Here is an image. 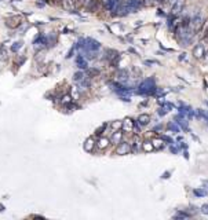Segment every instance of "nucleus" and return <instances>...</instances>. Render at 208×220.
I'll return each instance as SVG.
<instances>
[{
    "label": "nucleus",
    "instance_id": "cd10ccee",
    "mask_svg": "<svg viewBox=\"0 0 208 220\" xmlns=\"http://www.w3.org/2000/svg\"><path fill=\"white\" fill-rule=\"evenodd\" d=\"M120 59H121V54H117L116 57H114L113 59L110 61V65H112L113 68H116V66H117V63H119V62H120Z\"/></svg>",
    "mask_w": 208,
    "mask_h": 220
},
{
    "label": "nucleus",
    "instance_id": "ddd939ff",
    "mask_svg": "<svg viewBox=\"0 0 208 220\" xmlns=\"http://www.w3.org/2000/svg\"><path fill=\"white\" fill-rule=\"evenodd\" d=\"M167 131L172 133H179L181 132V127H179V124L176 121H169L167 124Z\"/></svg>",
    "mask_w": 208,
    "mask_h": 220
},
{
    "label": "nucleus",
    "instance_id": "9b49d317",
    "mask_svg": "<svg viewBox=\"0 0 208 220\" xmlns=\"http://www.w3.org/2000/svg\"><path fill=\"white\" fill-rule=\"evenodd\" d=\"M134 127H135V124H134V121L131 118H126L123 121V129L124 132H133L134 131Z\"/></svg>",
    "mask_w": 208,
    "mask_h": 220
},
{
    "label": "nucleus",
    "instance_id": "de8ad7c7",
    "mask_svg": "<svg viewBox=\"0 0 208 220\" xmlns=\"http://www.w3.org/2000/svg\"><path fill=\"white\" fill-rule=\"evenodd\" d=\"M174 2H175V0H174Z\"/></svg>",
    "mask_w": 208,
    "mask_h": 220
},
{
    "label": "nucleus",
    "instance_id": "2eb2a0df",
    "mask_svg": "<svg viewBox=\"0 0 208 220\" xmlns=\"http://www.w3.org/2000/svg\"><path fill=\"white\" fill-rule=\"evenodd\" d=\"M182 8H183V3H182V2H175L174 6H172V10H171L172 15H176V14H179V12L182 11Z\"/></svg>",
    "mask_w": 208,
    "mask_h": 220
},
{
    "label": "nucleus",
    "instance_id": "423d86ee",
    "mask_svg": "<svg viewBox=\"0 0 208 220\" xmlns=\"http://www.w3.org/2000/svg\"><path fill=\"white\" fill-rule=\"evenodd\" d=\"M123 135H124V131L123 129H117V131H113L112 136H110V143L117 146L120 142H123Z\"/></svg>",
    "mask_w": 208,
    "mask_h": 220
},
{
    "label": "nucleus",
    "instance_id": "bb28decb",
    "mask_svg": "<svg viewBox=\"0 0 208 220\" xmlns=\"http://www.w3.org/2000/svg\"><path fill=\"white\" fill-rule=\"evenodd\" d=\"M22 47V41H15V43L11 46V51L13 52H18V50Z\"/></svg>",
    "mask_w": 208,
    "mask_h": 220
},
{
    "label": "nucleus",
    "instance_id": "4c0bfd02",
    "mask_svg": "<svg viewBox=\"0 0 208 220\" xmlns=\"http://www.w3.org/2000/svg\"><path fill=\"white\" fill-rule=\"evenodd\" d=\"M169 178V172L167 171V172H164V173L161 175V179H168Z\"/></svg>",
    "mask_w": 208,
    "mask_h": 220
},
{
    "label": "nucleus",
    "instance_id": "ea45409f",
    "mask_svg": "<svg viewBox=\"0 0 208 220\" xmlns=\"http://www.w3.org/2000/svg\"><path fill=\"white\" fill-rule=\"evenodd\" d=\"M186 59V54H181V57H179V61H183Z\"/></svg>",
    "mask_w": 208,
    "mask_h": 220
},
{
    "label": "nucleus",
    "instance_id": "a18cd8bd",
    "mask_svg": "<svg viewBox=\"0 0 208 220\" xmlns=\"http://www.w3.org/2000/svg\"><path fill=\"white\" fill-rule=\"evenodd\" d=\"M207 122H208V116H207Z\"/></svg>",
    "mask_w": 208,
    "mask_h": 220
},
{
    "label": "nucleus",
    "instance_id": "f704fd0d",
    "mask_svg": "<svg viewBox=\"0 0 208 220\" xmlns=\"http://www.w3.org/2000/svg\"><path fill=\"white\" fill-rule=\"evenodd\" d=\"M161 139L164 140V142H167V143H174V140H172L168 135H161Z\"/></svg>",
    "mask_w": 208,
    "mask_h": 220
},
{
    "label": "nucleus",
    "instance_id": "9d476101",
    "mask_svg": "<svg viewBox=\"0 0 208 220\" xmlns=\"http://www.w3.org/2000/svg\"><path fill=\"white\" fill-rule=\"evenodd\" d=\"M193 55H195V58H203L205 55V48H204L203 44H197L193 48Z\"/></svg>",
    "mask_w": 208,
    "mask_h": 220
},
{
    "label": "nucleus",
    "instance_id": "72a5a7b5",
    "mask_svg": "<svg viewBox=\"0 0 208 220\" xmlns=\"http://www.w3.org/2000/svg\"><path fill=\"white\" fill-rule=\"evenodd\" d=\"M167 112H168V110L165 109V108H160V109H159V116H160V117H164L165 114H167Z\"/></svg>",
    "mask_w": 208,
    "mask_h": 220
},
{
    "label": "nucleus",
    "instance_id": "4be33fe9",
    "mask_svg": "<svg viewBox=\"0 0 208 220\" xmlns=\"http://www.w3.org/2000/svg\"><path fill=\"white\" fill-rule=\"evenodd\" d=\"M61 103H62L64 106H66V105H69V103H72V96L69 95V94L62 95V96H61Z\"/></svg>",
    "mask_w": 208,
    "mask_h": 220
},
{
    "label": "nucleus",
    "instance_id": "dca6fc26",
    "mask_svg": "<svg viewBox=\"0 0 208 220\" xmlns=\"http://www.w3.org/2000/svg\"><path fill=\"white\" fill-rule=\"evenodd\" d=\"M86 74H87V77H90V78L96 77V76L99 74V69H96V68H88L87 70H86Z\"/></svg>",
    "mask_w": 208,
    "mask_h": 220
},
{
    "label": "nucleus",
    "instance_id": "aec40b11",
    "mask_svg": "<svg viewBox=\"0 0 208 220\" xmlns=\"http://www.w3.org/2000/svg\"><path fill=\"white\" fill-rule=\"evenodd\" d=\"M84 77H86L84 72H83L81 69H80V70H79V72H76V73L73 74V81H76V82H80V81H81Z\"/></svg>",
    "mask_w": 208,
    "mask_h": 220
},
{
    "label": "nucleus",
    "instance_id": "c756f323",
    "mask_svg": "<svg viewBox=\"0 0 208 220\" xmlns=\"http://www.w3.org/2000/svg\"><path fill=\"white\" fill-rule=\"evenodd\" d=\"M143 63L146 65V66H152V65H160V62L154 61V59H146V61H143Z\"/></svg>",
    "mask_w": 208,
    "mask_h": 220
},
{
    "label": "nucleus",
    "instance_id": "7ed1b4c3",
    "mask_svg": "<svg viewBox=\"0 0 208 220\" xmlns=\"http://www.w3.org/2000/svg\"><path fill=\"white\" fill-rule=\"evenodd\" d=\"M131 150H133V144L128 142H120L116 146V154L119 156H126V154H130Z\"/></svg>",
    "mask_w": 208,
    "mask_h": 220
},
{
    "label": "nucleus",
    "instance_id": "f03ea898",
    "mask_svg": "<svg viewBox=\"0 0 208 220\" xmlns=\"http://www.w3.org/2000/svg\"><path fill=\"white\" fill-rule=\"evenodd\" d=\"M205 25V18L200 14H196V15L192 17V22H190V28H192L195 32H199V30L203 29V26Z\"/></svg>",
    "mask_w": 208,
    "mask_h": 220
},
{
    "label": "nucleus",
    "instance_id": "6e6552de",
    "mask_svg": "<svg viewBox=\"0 0 208 220\" xmlns=\"http://www.w3.org/2000/svg\"><path fill=\"white\" fill-rule=\"evenodd\" d=\"M84 151L86 153H92V151L95 150V147H96V143H95V140H94V138H88V139H86V142H84Z\"/></svg>",
    "mask_w": 208,
    "mask_h": 220
},
{
    "label": "nucleus",
    "instance_id": "39448f33",
    "mask_svg": "<svg viewBox=\"0 0 208 220\" xmlns=\"http://www.w3.org/2000/svg\"><path fill=\"white\" fill-rule=\"evenodd\" d=\"M126 4L128 7V12H137L138 8L143 4V2L142 0H127Z\"/></svg>",
    "mask_w": 208,
    "mask_h": 220
},
{
    "label": "nucleus",
    "instance_id": "79ce46f5",
    "mask_svg": "<svg viewBox=\"0 0 208 220\" xmlns=\"http://www.w3.org/2000/svg\"><path fill=\"white\" fill-rule=\"evenodd\" d=\"M183 157H185L186 160H188V158H189V153H188V151H185V153H183Z\"/></svg>",
    "mask_w": 208,
    "mask_h": 220
},
{
    "label": "nucleus",
    "instance_id": "20e7f679",
    "mask_svg": "<svg viewBox=\"0 0 208 220\" xmlns=\"http://www.w3.org/2000/svg\"><path fill=\"white\" fill-rule=\"evenodd\" d=\"M21 23H22V18L19 15H11L8 18H6V25L10 28V29H15L18 28Z\"/></svg>",
    "mask_w": 208,
    "mask_h": 220
},
{
    "label": "nucleus",
    "instance_id": "2f4dec72",
    "mask_svg": "<svg viewBox=\"0 0 208 220\" xmlns=\"http://www.w3.org/2000/svg\"><path fill=\"white\" fill-rule=\"evenodd\" d=\"M164 94H167V89H163V88H159V87H157L154 96H161V95H164Z\"/></svg>",
    "mask_w": 208,
    "mask_h": 220
},
{
    "label": "nucleus",
    "instance_id": "7c9ffc66",
    "mask_svg": "<svg viewBox=\"0 0 208 220\" xmlns=\"http://www.w3.org/2000/svg\"><path fill=\"white\" fill-rule=\"evenodd\" d=\"M190 213H188V212H179L178 215L175 216V218H179V219H186V218H190Z\"/></svg>",
    "mask_w": 208,
    "mask_h": 220
},
{
    "label": "nucleus",
    "instance_id": "1a4fd4ad",
    "mask_svg": "<svg viewBox=\"0 0 208 220\" xmlns=\"http://www.w3.org/2000/svg\"><path fill=\"white\" fill-rule=\"evenodd\" d=\"M117 80L120 82H126L128 78H130V72L127 70V69H119L117 70V74H116Z\"/></svg>",
    "mask_w": 208,
    "mask_h": 220
},
{
    "label": "nucleus",
    "instance_id": "0eeeda50",
    "mask_svg": "<svg viewBox=\"0 0 208 220\" xmlns=\"http://www.w3.org/2000/svg\"><path fill=\"white\" fill-rule=\"evenodd\" d=\"M75 62H76V65H77V68L81 69V70H87V69H88V62H87V59H86L84 55L79 54L77 57H76Z\"/></svg>",
    "mask_w": 208,
    "mask_h": 220
},
{
    "label": "nucleus",
    "instance_id": "58836bf2",
    "mask_svg": "<svg viewBox=\"0 0 208 220\" xmlns=\"http://www.w3.org/2000/svg\"><path fill=\"white\" fill-rule=\"evenodd\" d=\"M163 129V127L161 125H156L154 128H153V132H156V131H161Z\"/></svg>",
    "mask_w": 208,
    "mask_h": 220
},
{
    "label": "nucleus",
    "instance_id": "c03bdc74",
    "mask_svg": "<svg viewBox=\"0 0 208 220\" xmlns=\"http://www.w3.org/2000/svg\"><path fill=\"white\" fill-rule=\"evenodd\" d=\"M205 58H207V59H208V51H207V52H205Z\"/></svg>",
    "mask_w": 208,
    "mask_h": 220
},
{
    "label": "nucleus",
    "instance_id": "6ab92c4d",
    "mask_svg": "<svg viewBox=\"0 0 208 220\" xmlns=\"http://www.w3.org/2000/svg\"><path fill=\"white\" fill-rule=\"evenodd\" d=\"M142 150L145 151V153H150V151L154 150V146L152 142H143L142 143Z\"/></svg>",
    "mask_w": 208,
    "mask_h": 220
},
{
    "label": "nucleus",
    "instance_id": "393cba45",
    "mask_svg": "<svg viewBox=\"0 0 208 220\" xmlns=\"http://www.w3.org/2000/svg\"><path fill=\"white\" fill-rule=\"evenodd\" d=\"M47 40H48V46H50V44H53V46H55V44H57V41H58V39H57V34H48L47 36Z\"/></svg>",
    "mask_w": 208,
    "mask_h": 220
},
{
    "label": "nucleus",
    "instance_id": "c85d7f7f",
    "mask_svg": "<svg viewBox=\"0 0 208 220\" xmlns=\"http://www.w3.org/2000/svg\"><path fill=\"white\" fill-rule=\"evenodd\" d=\"M107 127H109V125H107V124H103L102 127H99L98 129H95V135H96V136H102L103 131H105V129L107 128Z\"/></svg>",
    "mask_w": 208,
    "mask_h": 220
},
{
    "label": "nucleus",
    "instance_id": "4468645a",
    "mask_svg": "<svg viewBox=\"0 0 208 220\" xmlns=\"http://www.w3.org/2000/svg\"><path fill=\"white\" fill-rule=\"evenodd\" d=\"M138 124H139L141 127H145L148 125L149 122H150V116L148 114V113H142V114H139V117H138Z\"/></svg>",
    "mask_w": 208,
    "mask_h": 220
},
{
    "label": "nucleus",
    "instance_id": "a211bd4d",
    "mask_svg": "<svg viewBox=\"0 0 208 220\" xmlns=\"http://www.w3.org/2000/svg\"><path fill=\"white\" fill-rule=\"evenodd\" d=\"M193 194L199 198H203V197H207L208 191L205 190V188H195V190H193Z\"/></svg>",
    "mask_w": 208,
    "mask_h": 220
},
{
    "label": "nucleus",
    "instance_id": "49530a36",
    "mask_svg": "<svg viewBox=\"0 0 208 220\" xmlns=\"http://www.w3.org/2000/svg\"><path fill=\"white\" fill-rule=\"evenodd\" d=\"M86 2H87V3H88V2H90V0H86Z\"/></svg>",
    "mask_w": 208,
    "mask_h": 220
},
{
    "label": "nucleus",
    "instance_id": "5701e85b",
    "mask_svg": "<svg viewBox=\"0 0 208 220\" xmlns=\"http://www.w3.org/2000/svg\"><path fill=\"white\" fill-rule=\"evenodd\" d=\"M8 59V51L6 50V48H2L0 47V61H7Z\"/></svg>",
    "mask_w": 208,
    "mask_h": 220
},
{
    "label": "nucleus",
    "instance_id": "f8f14e48",
    "mask_svg": "<svg viewBox=\"0 0 208 220\" xmlns=\"http://www.w3.org/2000/svg\"><path fill=\"white\" fill-rule=\"evenodd\" d=\"M109 144H110V139H107V138H105V136H101V138H99V140L96 142V149L105 150Z\"/></svg>",
    "mask_w": 208,
    "mask_h": 220
},
{
    "label": "nucleus",
    "instance_id": "412c9836",
    "mask_svg": "<svg viewBox=\"0 0 208 220\" xmlns=\"http://www.w3.org/2000/svg\"><path fill=\"white\" fill-rule=\"evenodd\" d=\"M75 4H76L75 0H62V6L66 10H72L75 7Z\"/></svg>",
    "mask_w": 208,
    "mask_h": 220
},
{
    "label": "nucleus",
    "instance_id": "37998d69",
    "mask_svg": "<svg viewBox=\"0 0 208 220\" xmlns=\"http://www.w3.org/2000/svg\"><path fill=\"white\" fill-rule=\"evenodd\" d=\"M113 2H114V3H116V4H117V6H119V4H120V0H113Z\"/></svg>",
    "mask_w": 208,
    "mask_h": 220
},
{
    "label": "nucleus",
    "instance_id": "473e14b6",
    "mask_svg": "<svg viewBox=\"0 0 208 220\" xmlns=\"http://www.w3.org/2000/svg\"><path fill=\"white\" fill-rule=\"evenodd\" d=\"M169 150H171V153L172 154H176V153H179V150H181V147L179 146H174V144H171V146H169Z\"/></svg>",
    "mask_w": 208,
    "mask_h": 220
},
{
    "label": "nucleus",
    "instance_id": "e433bc0d",
    "mask_svg": "<svg viewBox=\"0 0 208 220\" xmlns=\"http://www.w3.org/2000/svg\"><path fill=\"white\" fill-rule=\"evenodd\" d=\"M163 108H165L169 112V110H172L174 109V105H171V103H168V102H164V105H163Z\"/></svg>",
    "mask_w": 208,
    "mask_h": 220
},
{
    "label": "nucleus",
    "instance_id": "a19ab883",
    "mask_svg": "<svg viewBox=\"0 0 208 220\" xmlns=\"http://www.w3.org/2000/svg\"><path fill=\"white\" fill-rule=\"evenodd\" d=\"M181 149H185V150H186V149H188V144H186V143H182V144H181Z\"/></svg>",
    "mask_w": 208,
    "mask_h": 220
},
{
    "label": "nucleus",
    "instance_id": "a878e982",
    "mask_svg": "<svg viewBox=\"0 0 208 220\" xmlns=\"http://www.w3.org/2000/svg\"><path fill=\"white\" fill-rule=\"evenodd\" d=\"M110 127L113 128V131L121 129V128H123V121H113L112 124H110Z\"/></svg>",
    "mask_w": 208,
    "mask_h": 220
},
{
    "label": "nucleus",
    "instance_id": "f3484780",
    "mask_svg": "<svg viewBox=\"0 0 208 220\" xmlns=\"http://www.w3.org/2000/svg\"><path fill=\"white\" fill-rule=\"evenodd\" d=\"M164 140L161 139V138H156V139L152 140V143H153V146H154V150H160L163 149V146H164Z\"/></svg>",
    "mask_w": 208,
    "mask_h": 220
},
{
    "label": "nucleus",
    "instance_id": "b1692460",
    "mask_svg": "<svg viewBox=\"0 0 208 220\" xmlns=\"http://www.w3.org/2000/svg\"><path fill=\"white\" fill-rule=\"evenodd\" d=\"M117 54H119V52H117V51H114V50H107V51H106V57H105V58H106V59L110 62V61H112L114 57H116Z\"/></svg>",
    "mask_w": 208,
    "mask_h": 220
},
{
    "label": "nucleus",
    "instance_id": "f257e3e1",
    "mask_svg": "<svg viewBox=\"0 0 208 220\" xmlns=\"http://www.w3.org/2000/svg\"><path fill=\"white\" fill-rule=\"evenodd\" d=\"M156 89H157V87H156L154 77H148V78H145L143 81H141V84L138 85L137 94L138 95H145V96L154 95Z\"/></svg>",
    "mask_w": 208,
    "mask_h": 220
},
{
    "label": "nucleus",
    "instance_id": "c9c22d12",
    "mask_svg": "<svg viewBox=\"0 0 208 220\" xmlns=\"http://www.w3.org/2000/svg\"><path fill=\"white\" fill-rule=\"evenodd\" d=\"M200 212H201L203 215H208V204H204L201 206V209H200Z\"/></svg>",
    "mask_w": 208,
    "mask_h": 220
}]
</instances>
